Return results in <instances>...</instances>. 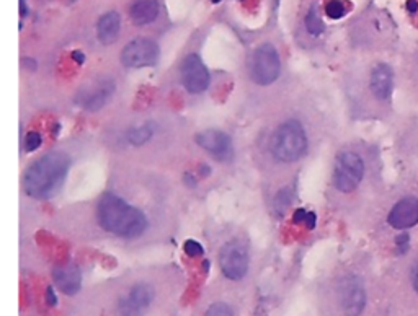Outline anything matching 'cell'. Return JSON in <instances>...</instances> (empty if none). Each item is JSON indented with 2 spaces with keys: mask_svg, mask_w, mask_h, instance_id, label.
Masks as SVG:
<instances>
[{
  "mask_svg": "<svg viewBox=\"0 0 418 316\" xmlns=\"http://www.w3.org/2000/svg\"><path fill=\"white\" fill-rule=\"evenodd\" d=\"M397 149L400 150L405 163L418 166V111L405 117L404 127L397 136Z\"/></svg>",
  "mask_w": 418,
  "mask_h": 316,
  "instance_id": "cell-12",
  "label": "cell"
},
{
  "mask_svg": "<svg viewBox=\"0 0 418 316\" xmlns=\"http://www.w3.org/2000/svg\"><path fill=\"white\" fill-rule=\"evenodd\" d=\"M154 297L155 292L149 284H136L134 287L131 289L130 295H127V299H130L131 302H134L141 310H144V312L151 307V303L154 302Z\"/></svg>",
  "mask_w": 418,
  "mask_h": 316,
  "instance_id": "cell-18",
  "label": "cell"
},
{
  "mask_svg": "<svg viewBox=\"0 0 418 316\" xmlns=\"http://www.w3.org/2000/svg\"><path fill=\"white\" fill-rule=\"evenodd\" d=\"M316 222H317V217H316V214H314V212H309L307 214V219H306V225L309 230H312L314 227H316Z\"/></svg>",
  "mask_w": 418,
  "mask_h": 316,
  "instance_id": "cell-29",
  "label": "cell"
},
{
  "mask_svg": "<svg viewBox=\"0 0 418 316\" xmlns=\"http://www.w3.org/2000/svg\"><path fill=\"white\" fill-rule=\"evenodd\" d=\"M204 316H234V312L228 303L216 302V303L211 305L208 310H206Z\"/></svg>",
  "mask_w": 418,
  "mask_h": 316,
  "instance_id": "cell-23",
  "label": "cell"
},
{
  "mask_svg": "<svg viewBox=\"0 0 418 316\" xmlns=\"http://www.w3.org/2000/svg\"><path fill=\"white\" fill-rule=\"evenodd\" d=\"M71 158L62 152H49L39 158L25 173V192L33 199H46L61 186L66 178Z\"/></svg>",
  "mask_w": 418,
  "mask_h": 316,
  "instance_id": "cell-4",
  "label": "cell"
},
{
  "mask_svg": "<svg viewBox=\"0 0 418 316\" xmlns=\"http://www.w3.org/2000/svg\"><path fill=\"white\" fill-rule=\"evenodd\" d=\"M159 59V46L149 38H136L121 51V62L127 69L154 66Z\"/></svg>",
  "mask_w": 418,
  "mask_h": 316,
  "instance_id": "cell-10",
  "label": "cell"
},
{
  "mask_svg": "<svg viewBox=\"0 0 418 316\" xmlns=\"http://www.w3.org/2000/svg\"><path fill=\"white\" fill-rule=\"evenodd\" d=\"M152 134H154V131H152L149 126L134 127V129H131L130 132H127V141H130L132 145L139 147V145L147 144V142L151 141Z\"/></svg>",
  "mask_w": 418,
  "mask_h": 316,
  "instance_id": "cell-20",
  "label": "cell"
},
{
  "mask_svg": "<svg viewBox=\"0 0 418 316\" xmlns=\"http://www.w3.org/2000/svg\"><path fill=\"white\" fill-rule=\"evenodd\" d=\"M142 312L134 302H131L130 299H121L118 303V316H142Z\"/></svg>",
  "mask_w": 418,
  "mask_h": 316,
  "instance_id": "cell-22",
  "label": "cell"
},
{
  "mask_svg": "<svg viewBox=\"0 0 418 316\" xmlns=\"http://www.w3.org/2000/svg\"><path fill=\"white\" fill-rule=\"evenodd\" d=\"M399 83L405 93L407 101L418 111V49L405 61Z\"/></svg>",
  "mask_w": 418,
  "mask_h": 316,
  "instance_id": "cell-14",
  "label": "cell"
},
{
  "mask_svg": "<svg viewBox=\"0 0 418 316\" xmlns=\"http://www.w3.org/2000/svg\"><path fill=\"white\" fill-rule=\"evenodd\" d=\"M379 160V155L372 152L365 155L353 147L343 149L337 155L333 166V186L340 194L351 196L361 189L371 173V163Z\"/></svg>",
  "mask_w": 418,
  "mask_h": 316,
  "instance_id": "cell-6",
  "label": "cell"
},
{
  "mask_svg": "<svg viewBox=\"0 0 418 316\" xmlns=\"http://www.w3.org/2000/svg\"><path fill=\"white\" fill-rule=\"evenodd\" d=\"M28 15V7H27V0H20V17L25 18Z\"/></svg>",
  "mask_w": 418,
  "mask_h": 316,
  "instance_id": "cell-30",
  "label": "cell"
},
{
  "mask_svg": "<svg viewBox=\"0 0 418 316\" xmlns=\"http://www.w3.org/2000/svg\"><path fill=\"white\" fill-rule=\"evenodd\" d=\"M375 287L366 274L348 271L333 282L332 299L337 316H366L375 300Z\"/></svg>",
  "mask_w": 418,
  "mask_h": 316,
  "instance_id": "cell-3",
  "label": "cell"
},
{
  "mask_svg": "<svg viewBox=\"0 0 418 316\" xmlns=\"http://www.w3.org/2000/svg\"><path fill=\"white\" fill-rule=\"evenodd\" d=\"M326 13L333 20L342 18L345 15V5H343L340 0H330L326 7Z\"/></svg>",
  "mask_w": 418,
  "mask_h": 316,
  "instance_id": "cell-24",
  "label": "cell"
},
{
  "mask_svg": "<svg viewBox=\"0 0 418 316\" xmlns=\"http://www.w3.org/2000/svg\"><path fill=\"white\" fill-rule=\"evenodd\" d=\"M41 141L43 139H41V136H39V132H36V131L28 132L27 137H25V150L34 152L36 149H39Z\"/></svg>",
  "mask_w": 418,
  "mask_h": 316,
  "instance_id": "cell-25",
  "label": "cell"
},
{
  "mask_svg": "<svg viewBox=\"0 0 418 316\" xmlns=\"http://www.w3.org/2000/svg\"><path fill=\"white\" fill-rule=\"evenodd\" d=\"M181 82L190 93H201L209 87L211 77L198 54L191 52L181 64Z\"/></svg>",
  "mask_w": 418,
  "mask_h": 316,
  "instance_id": "cell-11",
  "label": "cell"
},
{
  "mask_svg": "<svg viewBox=\"0 0 418 316\" xmlns=\"http://www.w3.org/2000/svg\"><path fill=\"white\" fill-rule=\"evenodd\" d=\"M183 250L186 254L191 256V258H196V256L203 254V246H201L198 241H195V240H186Z\"/></svg>",
  "mask_w": 418,
  "mask_h": 316,
  "instance_id": "cell-26",
  "label": "cell"
},
{
  "mask_svg": "<svg viewBox=\"0 0 418 316\" xmlns=\"http://www.w3.org/2000/svg\"><path fill=\"white\" fill-rule=\"evenodd\" d=\"M53 279L56 287L66 295H76L81 290L82 285V275L81 269L76 264L67 263L62 266H57L53 271Z\"/></svg>",
  "mask_w": 418,
  "mask_h": 316,
  "instance_id": "cell-15",
  "label": "cell"
},
{
  "mask_svg": "<svg viewBox=\"0 0 418 316\" xmlns=\"http://www.w3.org/2000/svg\"><path fill=\"white\" fill-rule=\"evenodd\" d=\"M131 20L139 27L154 22L159 15V2L157 0H134L130 8Z\"/></svg>",
  "mask_w": 418,
  "mask_h": 316,
  "instance_id": "cell-17",
  "label": "cell"
},
{
  "mask_svg": "<svg viewBox=\"0 0 418 316\" xmlns=\"http://www.w3.org/2000/svg\"><path fill=\"white\" fill-rule=\"evenodd\" d=\"M211 2H213V3H218V2H221V0H211Z\"/></svg>",
  "mask_w": 418,
  "mask_h": 316,
  "instance_id": "cell-33",
  "label": "cell"
},
{
  "mask_svg": "<svg viewBox=\"0 0 418 316\" xmlns=\"http://www.w3.org/2000/svg\"><path fill=\"white\" fill-rule=\"evenodd\" d=\"M409 8L412 10V12H415V10H417V2H415V0H409Z\"/></svg>",
  "mask_w": 418,
  "mask_h": 316,
  "instance_id": "cell-32",
  "label": "cell"
},
{
  "mask_svg": "<svg viewBox=\"0 0 418 316\" xmlns=\"http://www.w3.org/2000/svg\"><path fill=\"white\" fill-rule=\"evenodd\" d=\"M46 300H48V305H51V307H54V305L57 303V297H56V294H54V289L53 287H48V290H46Z\"/></svg>",
  "mask_w": 418,
  "mask_h": 316,
  "instance_id": "cell-28",
  "label": "cell"
},
{
  "mask_svg": "<svg viewBox=\"0 0 418 316\" xmlns=\"http://www.w3.org/2000/svg\"><path fill=\"white\" fill-rule=\"evenodd\" d=\"M111 93H113V83H105V85L98 87L97 90L87 98L85 108H87V110H92V111L100 110V108L105 106V103L110 100Z\"/></svg>",
  "mask_w": 418,
  "mask_h": 316,
  "instance_id": "cell-19",
  "label": "cell"
},
{
  "mask_svg": "<svg viewBox=\"0 0 418 316\" xmlns=\"http://www.w3.org/2000/svg\"><path fill=\"white\" fill-rule=\"evenodd\" d=\"M72 57H74V61L78 64H83V61H85V56H83V52H81V51H74Z\"/></svg>",
  "mask_w": 418,
  "mask_h": 316,
  "instance_id": "cell-31",
  "label": "cell"
},
{
  "mask_svg": "<svg viewBox=\"0 0 418 316\" xmlns=\"http://www.w3.org/2000/svg\"><path fill=\"white\" fill-rule=\"evenodd\" d=\"M306 27H307V31L314 34V36H319L323 31V23L321 17H319L317 13V8L312 7L309 10L307 17H306Z\"/></svg>",
  "mask_w": 418,
  "mask_h": 316,
  "instance_id": "cell-21",
  "label": "cell"
},
{
  "mask_svg": "<svg viewBox=\"0 0 418 316\" xmlns=\"http://www.w3.org/2000/svg\"><path fill=\"white\" fill-rule=\"evenodd\" d=\"M382 225L391 234L396 256L407 251L418 240V180L414 175L392 191L382 214Z\"/></svg>",
  "mask_w": 418,
  "mask_h": 316,
  "instance_id": "cell-1",
  "label": "cell"
},
{
  "mask_svg": "<svg viewBox=\"0 0 418 316\" xmlns=\"http://www.w3.org/2000/svg\"><path fill=\"white\" fill-rule=\"evenodd\" d=\"M273 155L279 161H298L307 150V136L302 124L296 120H289L278 127L272 142Z\"/></svg>",
  "mask_w": 418,
  "mask_h": 316,
  "instance_id": "cell-7",
  "label": "cell"
},
{
  "mask_svg": "<svg viewBox=\"0 0 418 316\" xmlns=\"http://www.w3.org/2000/svg\"><path fill=\"white\" fill-rule=\"evenodd\" d=\"M387 316H418V240L396 256L386 287Z\"/></svg>",
  "mask_w": 418,
  "mask_h": 316,
  "instance_id": "cell-2",
  "label": "cell"
},
{
  "mask_svg": "<svg viewBox=\"0 0 418 316\" xmlns=\"http://www.w3.org/2000/svg\"><path fill=\"white\" fill-rule=\"evenodd\" d=\"M97 214L102 229L123 238H136L147 229L146 215L115 194L102 197Z\"/></svg>",
  "mask_w": 418,
  "mask_h": 316,
  "instance_id": "cell-5",
  "label": "cell"
},
{
  "mask_svg": "<svg viewBox=\"0 0 418 316\" xmlns=\"http://www.w3.org/2000/svg\"><path fill=\"white\" fill-rule=\"evenodd\" d=\"M196 144H198L201 149H204L209 154L218 157L219 160L223 158H229L232 155V144H230L229 136L223 131H203L196 136Z\"/></svg>",
  "mask_w": 418,
  "mask_h": 316,
  "instance_id": "cell-13",
  "label": "cell"
},
{
  "mask_svg": "<svg viewBox=\"0 0 418 316\" xmlns=\"http://www.w3.org/2000/svg\"><path fill=\"white\" fill-rule=\"evenodd\" d=\"M307 214H309V210H306V209H298L296 212H294V215H293V222L294 224H306V219H307Z\"/></svg>",
  "mask_w": 418,
  "mask_h": 316,
  "instance_id": "cell-27",
  "label": "cell"
},
{
  "mask_svg": "<svg viewBox=\"0 0 418 316\" xmlns=\"http://www.w3.org/2000/svg\"><path fill=\"white\" fill-rule=\"evenodd\" d=\"M281 71L278 51L272 44H263L253 54L252 78L258 85H270L277 80Z\"/></svg>",
  "mask_w": 418,
  "mask_h": 316,
  "instance_id": "cell-8",
  "label": "cell"
},
{
  "mask_svg": "<svg viewBox=\"0 0 418 316\" xmlns=\"http://www.w3.org/2000/svg\"><path fill=\"white\" fill-rule=\"evenodd\" d=\"M221 271L230 280H240L249 271V253L244 243L229 241L223 246L219 254Z\"/></svg>",
  "mask_w": 418,
  "mask_h": 316,
  "instance_id": "cell-9",
  "label": "cell"
},
{
  "mask_svg": "<svg viewBox=\"0 0 418 316\" xmlns=\"http://www.w3.org/2000/svg\"><path fill=\"white\" fill-rule=\"evenodd\" d=\"M121 17L118 12H106L97 23V34L102 44H113L120 36Z\"/></svg>",
  "mask_w": 418,
  "mask_h": 316,
  "instance_id": "cell-16",
  "label": "cell"
}]
</instances>
